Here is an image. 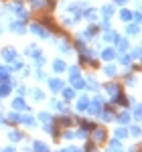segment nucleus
<instances>
[{"mask_svg": "<svg viewBox=\"0 0 142 152\" xmlns=\"http://www.w3.org/2000/svg\"><path fill=\"white\" fill-rule=\"evenodd\" d=\"M43 67H45V57L41 55V57L35 59V69H43Z\"/></svg>", "mask_w": 142, "mask_h": 152, "instance_id": "de8ad7c7", "label": "nucleus"}, {"mask_svg": "<svg viewBox=\"0 0 142 152\" xmlns=\"http://www.w3.org/2000/svg\"><path fill=\"white\" fill-rule=\"evenodd\" d=\"M41 24H43L45 28H49L51 33H59V28H57V24L53 20V16H43V18H41Z\"/></svg>", "mask_w": 142, "mask_h": 152, "instance_id": "2eb2a0df", "label": "nucleus"}, {"mask_svg": "<svg viewBox=\"0 0 142 152\" xmlns=\"http://www.w3.org/2000/svg\"><path fill=\"white\" fill-rule=\"evenodd\" d=\"M61 95H63V102H69V99L75 97V89L73 87H63L61 89Z\"/></svg>", "mask_w": 142, "mask_h": 152, "instance_id": "c756f323", "label": "nucleus"}, {"mask_svg": "<svg viewBox=\"0 0 142 152\" xmlns=\"http://www.w3.org/2000/svg\"><path fill=\"white\" fill-rule=\"evenodd\" d=\"M108 152H124V146H122V140L114 138L110 140V146H108Z\"/></svg>", "mask_w": 142, "mask_h": 152, "instance_id": "b1692460", "label": "nucleus"}, {"mask_svg": "<svg viewBox=\"0 0 142 152\" xmlns=\"http://www.w3.org/2000/svg\"><path fill=\"white\" fill-rule=\"evenodd\" d=\"M43 130H45L47 134H51L53 138H59V136H61V134H59V124H57L55 120H53V122H49V124H45Z\"/></svg>", "mask_w": 142, "mask_h": 152, "instance_id": "9d476101", "label": "nucleus"}, {"mask_svg": "<svg viewBox=\"0 0 142 152\" xmlns=\"http://www.w3.org/2000/svg\"><path fill=\"white\" fill-rule=\"evenodd\" d=\"M57 47H59V51H61V53H65V55H67V53H71V49H73L67 39H61V41H57Z\"/></svg>", "mask_w": 142, "mask_h": 152, "instance_id": "bb28decb", "label": "nucleus"}, {"mask_svg": "<svg viewBox=\"0 0 142 152\" xmlns=\"http://www.w3.org/2000/svg\"><path fill=\"white\" fill-rule=\"evenodd\" d=\"M87 104H89V97H87V95H81V97L75 102V112L85 114V112H87Z\"/></svg>", "mask_w": 142, "mask_h": 152, "instance_id": "9b49d317", "label": "nucleus"}, {"mask_svg": "<svg viewBox=\"0 0 142 152\" xmlns=\"http://www.w3.org/2000/svg\"><path fill=\"white\" fill-rule=\"evenodd\" d=\"M0 152H2V148H0Z\"/></svg>", "mask_w": 142, "mask_h": 152, "instance_id": "680f3d73", "label": "nucleus"}, {"mask_svg": "<svg viewBox=\"0 0 142 152\" xmlns=\"http://www.w3.org/2000/svg\"><path fill=\"white\" fill-rule=\"evenodd\" d=\"M8 28H10V33H14V35H24V33H26V26H24V23L20 18H18V20H10Z\"/></svg>", "mask_w": 142, "mask_h": 152, "instance_id": "0eeeda50", "label": "nucleus"}, {"mask_svg": "<svg viewBox=\"0 0 142 152\" xmlns=\"http://www.w3.org/2000/svg\"><path fill=\"white\" fill-rule=\"evenodd\" d=\"M39 120H41L43 124H49V122H53L55 118H53V114H49V112H41V114H39Z\"/></svg>", "mask_w": 142, "mask_h": 152, "instance_id": "a19ab883", "label": "nucleus"}, {"mask_svg": "<svg viewBox=\"0 0 142 152\" xmlns=\"http://www.w3.org/2000/svg\"><path fill=\"white\" fill-rule=\"evenodd\" d=\"M128 0H112V4H118V6H124Z\"/></svg>", "mask_w": 142, "mask_h": 152, "instance_id": "4d7b16f0", "label": "nucleus"}, {"mask_svg": "<svg viewBox=\"0 0 142 152\" xmlns=\"http://www.w3.org/2000/svg\"><path fill=\"white\" fill-rule=\"evenodd\" d=\"M114 138H118V140L128 138V128H126V126H120V128H116V130H114Z\"/></svg>", "mask_w": 142, "mask_h": 152, "instance_id": "c85d7f7f", "label": "nucleus"}, {"mask_svg": "<svg viewBox=\"0 0 142 152\" xmlns=\"http://www.w3.org/2000/svg\"><path fill=\"white\" fill-rule=\"evenodd\" d=\"M0 35H2V24H0Z\"/></svg>", "mask_w": 142, "mask_h": 152, "instance_id": "052dcab7", "label": "nucleus"}, {"mask_svg": "<svg viewBox=\"0 0 142 152\" xmlns=\"http://www.w3.org/2000/svg\"><path fill=\"white\" fill-rule=\"evenodd\" d=\"M35 77H37V79H45V73H43V71H41V69H37Z\"/></svg>", "mask_w": 142, "mask_h": 152, "instance_id": "6e6d98bb", "label": "nucleus"}, {"mask_svg": "<svg viewBox=\"0 0 142 152\" xmlns=\"http://www.w3.org/2000/svg\"><path fill=\"white\" fill-rule=\"evenodd\" d=\"M128 136L138 138V136H140V126H132V128H128Z\"/></svg>", "mask_w": 142, "mask_h": 152, "instance_id": "49530a36", "label": "nucleus"}, {"mask_svg": "<svg viewBox=\"0 0 142 152\" xmlns=\"http://www.w3.org/2000/svg\"><path fill=\"white\" fill-rule=\"evenodd\" d=\"M29 4H31L33 10H43L45 4H47V0H29Z\"/></svg>", "mask_w": 142, "mask_h": 152, "instance_id": "c9c22d12", "label": "nucleus"}, {"mask_svg": "<svg viewBox=\"0 0 142 152\" xmlns=\"http://www.w3.org/2000/svg\"><path fill=\"white\" fill-rule=\"evenodd\" d=\"M0 124H6V120H4V112L0 110Z\"/></svg>", "mask_w": 142, "mask_h": 152, "instance_id": "bf43d9fd", "label": "nucleus"}, {"mask_svg": "<svg viewBox=\"0 0 142 152\" xmlns=\"http://www.w3.org/2000/svg\"><path fill=\"white\" fill-rule=\"evenodd\" d=\"M140 55H142L140 47H134V49H132V53H130V57H132V59H140Z\"/></svg>", "mask_w": 142, "mask_h": 152, "instance_id": "3c124183", "label": "nucleus"}, {"mask_svg": "<svg viewBox=\"0 0 142 152\" xmlns=\"http://www.w3.org/2000/svg\"><path fill=\"white\" fill-rule=\"evenodd\" d=\"M138 83V77L136 75H132V73H126L124 75V85H136Z\"/></svg>", "mask_w": 142, "mask_h": 152, "instance_id": "58836bf2", "label": "nucleus"}, {"mask_svg": "<svg viewBox=\"0 0 142 152\" xmlns=\"http://www.w3.org/2000/svg\"><path fill=\"white\" fill-rule=\"evenodd\" d=\"M81 18H87V20L95 23V20H97V10L87 6V8H83V10H81Z\"/></svg>", "mask_w": 142, "mask_h": 152, "instance_id": "aec40b11", "label": "nucleus"}, {"mask_svg": "<svg viewBox=\"0 0 142 152\" xmlns=\"http://www.w3.org/2000/svg\"><path fill=\"white\" fill-rule=\"evenodd\" d=\"M104 97L102 95H94V97H89V104H87V112L85 114H91V116H100L102 114V110H104Z\"/></svg>", "mask_w": 142, "mask_h": 152, "instance_id": "f257e3e1", "label": "nucleus"}, {"mask_svg": "<svg viewBox=\"0 0 142 152\" xmlns=\"http://www.w3.org/2000/svg\"><path fill=\"white\" fill-rule=\"evenodd\" d=\"M126 35L128 37H138L140 35V24H136V23H126Z\"/></svg>", "mask_w": 142, "mask_h": 152, "instance_id": "6ab92c4d", "label": "nucleus"}, {"mask_svg": "<svg viewBox=\"0 0 142 152\" xmlns=\"http://www.w3.org/2000/svg\"><path fill=\"white\" fill-rule=\"evenodd\" d=\"M91 140H94L95 144H104V142L108 140V130L104 128V126H95V128L91 130Z\"/></svg>", "mask_w": 142, "mask_h": 152, "instance_id": "7ed1b4c3", "label": "nucleus"}, {"mask_svg": "<svg viewBox=\"0 0 142 152\" xmlns=\"http://www.w3.org/2000/svg\"><path fill=\"white\" fill-rule=\"evenodd\" d=\"M100 31H102V28L97 26V23H94V24H89L85 31L79 33V39H83V41H85V39H95V35H97Z\"/></svg>", "mask_w": 142, "mask_h": 152, "instance_id": "20e7f679", "label": "nucleus"}, {"mask_svg": "<svg viewBox=\"0 0 142 152\" xmlns=\"http://www.w3.org/2000/svg\"><path fill=\"white\" fill-rule=\"evenodd\" d=\"M69 81H71V87H73V89H85V79L79 77V73H77V75H71Z\"/></svg>", "mask_w": 142, "mask_h": 152, "instance_id": "dca6fc26", "label": "nucleus"}, {"mask_svg": "<svg viewBox=\"0 0 142 152\" xmlns=\"http://www.w3.org/2000/svg\"><path fill=\"white\" fill-rule=\"evenodd\" d=\"M118 39H120V35L116 33V31H112V28H108L106 35H104V41H106V43H116Z\"/></svg>", "mask_w": 142, "mask_h": 152, "instance_id": "cd10ccee", "label": "nucleus"}, {"mask_svg": "<svg viewBox=\"0 0 142 152\" xmlns=\"http://www.w3.org/2000/svg\"><path fill=\"white\" fill-rule=\"evenodd\" d=\"M47 83H49V89H51L53 94H57V91H61V89L65 87V81L59 79V77H49Z\"/></svg>", "mask_w": 142, "mask_h": 152, "instance_id": "423d86ee", "label": "nucleus"}, {"mask_svg": "<svg viewBox=\"0 0 142 152\" xmlns=\"http://www.w3.org/2000/svg\"><path fill=\"white\" fill-rule=\"evenodd\" d=\"M8 138H10V142H20V140H24V134L20 130H10L8 132Z\"/></svg>", "mask_w": 142, "mask_h": 152, "instance_id": "473e14b6", "label": "nucleus"}, {"mask_svg": "<svg viewBox=\"0 0 142 152\" xmlns=\"http://www.w3.org/2000/svg\"><path fill=\"white\" fill-rule=\"evenodd\" d=\"M97 26H100V28H106V31H108V28H110V18H102V23L97 24Z\"/></svg>", "mask_w": 142, "mask_h": 152, "instance_id": "603ef678", "label": "nucleus"}, {"mask_svg": "<svg viewBox=\"0 0 142 152\" xmlns=\"http://www.w3.org/2000/svg\"><path fill=\"white\" fill-rule=\"evenodd\" d=\"M106 91H108V95H110V105H114L116 99L122 95V85H120L118 81H108L106 83Z\"/></svg>", "mask_w": 142, "mask_h": 152, "instance_id": "f03ea898", "label": "nucleus"}, {"mask_svg": "<svg viewBox=\"0 0 142 152\" xmlns=\"http://www.w3.org/2000/svg\"><path fill=\"white\" fill-rule=\"evenodd\" d=\"M71 47L75 49V51H79V53H81L83 49H85V41H83V39H77V41H75V43H73Z\"/></svg>", "mask_w": 142, "mask_h": 152, "instance_id": "c03bdc74", "label": "nucleus"}, {"mask_svg": "<svg viewBox=\"0 0 142 152\" xmlns=\"http://www.w3.org/2000/svg\"><path fill=\"white\" fill-rule=\"evenodd\" d=\"M24 55L37 59V57H41V55H43V51H41V47H39V45H29V47L24 49Z\"/></svg>", "mask_w": 142, "mask_h": 152, "instance_id": "a211bd4d", "label": "nucleus"}, {"mask_svg": "<svg viewBox=\"0 0 142 152\" xmlns=\"http://www.w3.org/2000/svg\"><path fill=\"white\" fill-rule=\"evenodd\" d=\"M120 63H122L124 67H130L132 65V57L130 55H122V57H120Z\"/></svg>", "mask_w": 142, "mask_h": 152, "instance_id": "a18cd8bd", "label": "nucleus"}, {"mask_svg": "<svg viewBox=\"0 0 142 152\" xmlns=\"http://www.w3.org/2000/svg\"><path fill=\"white\" fill-rule=\"evenodd\" d=\"M2 152H16V146H6Z\"/></svg>", "mask_w": 142, "mask_h": 152, "instance_id": "13d9d810", "label": "nucleus"}, {"mask_svg": "<svg viewBox=\"0 0 142 152\" xmlns=\"http://www.w3.org/2000/svg\"><path fill=\"white\" fill-rule=\"evenodd\" d=\"M33 152H51V150H49V146L45 144V142L35 140L33 142Z\"/></svg>", "mask_w": 142, "mask_h": 152, "instance_id": "7c9ffc66", "label": "nucleus"}, {"mask_svg": "<svg viewBox=\"0 0 142 152\" xmlns=\"http://www.w3.org/2000/svg\"><path fill=\"white\" fill-rule=\"evenodd\" d=\"M100 57L104 59V61H114V59L118 57V51H116L114 47H106V49L100 51Z\"/></svg>", "mask_w": 142, "mask_h": 152, "instance_id": "6e6552de", "label": "nucleus"}, {"mask_svg": "<svg viewBox=\"0 0 142 152\" xmlns=\"http://www.w3.org/2000/svg\"><path fill=\"white\" fill-rule=\"evenodd\" d=\"M20 124H24L26 128H35L37 120H35V116H31V114H23V116H20Z\"/></svg>", "mask_w": 142, "mask_h": 152, "instance_id": "4be33fe9", "label": "nucleus"}, {"mask_svg": "<svg viewBox=\"0 0 142 152\" xmlns=\"http://www.w3.org/2000/svg\"><path fill=\"white\" fill-rule=\"evenodd\" d=\"M10 81V69L8 67H0V83Z\"/></svg>", "mask_w": 142, "mask_h": 152, "instance_id": "e433bc0d", "label": "nucleus"}, {"mask_svg": "<svg viewBox=\"0 0 142 152\" xmlns=\"http://www.w3.org/2000/svg\"><path fill=\"white\" fill-rule=\"evenodd\" d=\"M0 57L10 63L12 59H16V49H14V47H4L2 51H0Z\"/></svg>", "mask_w": 142, "mask_h": 152, "instance_id": "4468645a", "label": "nucleus"}, {"mask_svg": "<svg viewBox=\"0 0 142 152\" xmlns=\"http://www.w3.org/2000/svg\"><path fill=\"white\" fill-rule=\"evenodd\" d=\"M10 63H12V65H10V71H20L24 67V63L20 61V59H12Z\"/></svg>", "mask_w": 142, "mask_h": 152, "instance_id": "79ce46f5", "label": "nucleus"}, {"mask_svg": "<svg viewBox=\"0 0 142 152\" xmlns=\"http://www.w3.org/2000/svg\"><path fill=\"white\" fill-rule=\"evenodd\" d=\"M114 12H116L114 4H106V6H102V14H104V18H112Z\"/></svg>", "mask_w": 142, "mask_h": 152, "instance_id": "f704fd0d", "label": "nucleus"}, {"mask_svg": "<svg viewBox=\"0 0 142 152\" xmlns=\"http://www.w3.org/2000/svg\"><path fill=\"white\" fill-rule=\"evenodd\" d=\"M132 116L136 118V120H140V116H142V107H140V104L134 105V112H132Z\"/></svg>", "mask_w": 142, "mask_h": 152, "instance_id": "8fccbe9b", "label": "nucleus"}, {"mask_svg": "<svg viewBox=\"0 0 142 152\" xmlns=\"http://www.w3.org/2000/svg\"><path fill=\"white\" fill-rule=\"evenodd\" d=\"M67 69H69V75H77V73H79V67H77V65H73V67L67 65Z\"/></svg>", "mask_w": 142, "mask_h": 152, "instance_id": "864d4df0", "label": "nucleus"}, {"mask_svg": "<svg viewBox=\"0 0 142 152\" xmlns=\"http://www.w3.org/2000/svg\"><path fill=\"white\" fill-rule=\"evenodd\" d=\"M20 112H10V114H4V120L8 122V124H20Z\"/></svg>", "mask_w": 142, "mask_h": 152, "instance_id": "a878e982", "label": "nucleus"}, {"mask_svg": "<svg viewBox=\"0 0 142 152\" xmlns=\"http://www.w3.org/2000/svg\"><path fill=\"white\" fill-rule=\"evenodd\" d=\"M114 120L118 122L120 126H126V124H130L132 114H130V112H120V114H116V116H114Z\"/></svg>", "mask_w": 142, "mask_h": 152, "instance_id": "f3484780", "label": "nucleus"}, {"mask_svg": "<svg viewBox=\"0 0 142 152\" xmlns=\"http://www.w3.org/2000/svg\"><path fill=\"white\" fill-rule=\"evenodd\" d=\"M104 73H106L108 77H116V75H118V67H116V65H106V67H104Z\"/></svg>", "mask_w": 142, "mask_h": 152, "instance_id": "4c0bfd02", "label": "nucleus"}, {"mask_svg": "<svg viewBox=\"0 0 142 152\" xmlns=\"http://www.w3.org/2000/svg\"><path fill=\"white\" fill-rule=\"evenodd\" d=\"M83 152H100L95 148V142L94 140H87L85 142V146H83Z\"/></svg>", "mask_w": 142, "mask_h": 152, "instance_id": "37998d69", "label": "nucleus"}, {"mask_svg": "<svg viewBox=\"0 0 142 152\" xmlns=\"http://www.w3.org/2000/svg\"><path fill=\"white\" fill-rule=\"evenodd\" d=\"M73 120H75V122L79 124V128H81L83 132H91V130H94L95 126H97L95 122H89V120H83V118H73Z\"/></svg>", "mask_w": 142, "mask_h": 152, "instance_id": "f8f14e48", "label": "nucleus"}, {"mask_svg": "<svg viewBox=\"0 0 142 152\" xmlns=\"http://www.w3.org/2000/svg\"><path fill=\"white\" fill-rule=\"evenodd\" d=\"M116 45V49H118V53H126L128 49H130V43H128V39H124V37H120L118 41L114 43Z\"/></svg>", "mask_w": 142, "mask_h": 152, "instance_id": "412c9836", "label": "nucleus"}, {"mask_svg": "<svg viewBox=\"0 0 142 152\" xmlns=\"http://www.w3.org/2000/svg\"><path fill=\"white\" fill-rule=\"evenodd\" d=\"M126 152H140V144H134V146H130Z\"/></svg>", "mask_w": 142, "mask_h": 152, "instance_id": "5fc2aeb1", "label": "nucleus"}, {"mask_svg": "<svg viewBox=\"0 0 142 152\" xmlns=\"http://www.w3.org/2000/svg\"><path fill=\"white\" fill-rule=\"evenodd\" d=\"M85 87H87V89H94V91H97V89H100V83L95 81L94 75H89V77L85 79Z\"/></svg>", "mask_w": 142, "mask_h": 152, "instance_id": "72a5a7b5", "label": "nucleus"}, {"mask_svg": "<svg viewBox=\"0 0 142 152\" xmlns=\"http://www.w3.org/2000/svg\"><path fill=\"white\" fill-rule=\"evenodd\" d=\"M29 28H31V33H33L35 37H39V39H49V33H47V28H45L43 24L33 23L31 26H29Z\"/></svg>", "mask_w": 142, "mask_h": 152, "instance_id": "39448f33", "label": "nucleus"}, {"mask_svg": "<svg viewBox=\"0 0 142 152\" xmlns=\"http://www.w3.org/2000/svg\"><path fill=\"white\" fill-rule=\"evenodd\" d=\"M114 110H112V105L104 104V110H102V114H100V118H102V122H112L114 120Z\"/></svg>", "mask_w": 142, "mask_h": 152, "instance_id": "ddd939ff", "label": "nucleus"}, {"mask_svg": "<svg viewBox=\"0 0 142 152\" xmlns=\"http://www.w3.org/2000/svg\"><path fill=\"white\" fill-rule=\"evenodd\" d=\"M61 136H63V138H65V140H73V138H75V132H71V130H63V134H61Z\"/></svg>", "mask_w": 142, "mask_h": 152, "instance_id": "09e8293b", "label": "nucleus"}, {"mask_svg": "<svg viewBox=\"0 0 142 152\" xmlns=\"http://www.w3.org/2000/svg\"><path fill=\"white\" fill-rule=\"evenodd\" d=\"M12 110H14V112H26V110H29V105H26V102L23 99V95H16V97L12 99Z\"/></svg>", "mask_w": 142, "mask_h": 152, "instance_id": "1a4fd4ad", "label": "nucleus"}, {"mask_svg": "<svg viewBox=\"0 0 142 152\" xmlns=\"http://www.w3.org/2000/svg\"><path fill=\"white\" fill-rule=\"evenodd\" d=\"M120 18H122L124 23H130V20H132V10H128V8H122V10H120Z\"/></svg>", "mask_w": 142, "mask_h": 152, "instance_id": "ea45409f", "label": "nucleus"}, {"mask_svg": "<svg viewBox=\"0 0 142 152\" xmlns=\"http://www.w3.org/2000/svg\"><path fill=\"white\" fill-rule=\"evenodd\" d=\"M73 122H75V120H73L69 114H63V116L57 118V124H59V126H63V128H69V126H73Z\"/></svg>", "mask_w": 142, "mask_h": 152, "instance_id": "5701e85b", "label": "nucleus"}, {"mask_svg": "<svg viewBox=\"0 0 142 152\" xmlns=\"http://www.w3.org/2000/svg\"><path fill=\"white\" fill-rule=\"evenodd\" d=\"M53 71H55V73H65V71H67V63H65L63 59H55V61H53Z\"/></svg>", "mask_w": 142, "mask_h": 152, "instance_id": "393cba45", "label": "nucleus"}, {"mask_svg": "<svg viewBox=\"0 0 142 152\" xmlns=\"http://www.w3.org/2000/svg\"><path fill=\"white\" fill-rule=\"evenodd\" d=\"M29 94L33 95V99H35V102H43V99H45V94H43L39 87H31V89H29Z\"/></svg>", "mask_w": 142, "mask_h": 152, "instance_id": "2f4dec72", "label": "nucleus"}]
</instances>
